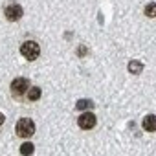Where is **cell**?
I'll return each mask as SVG.
<instances>
[{"label":"cell","mask_w":156,"mask_h":156,"mask_svg":"<svg viewBox=\"0 0 156 156\" xmlns=\"http://www.w3.org/2000/svg\"><path fill=\"white\" fill-rule=\"evenodd\" d=\"M41 98H42V88L37 87V85H31V87L28 88L26 96H24V103H35V101H39Z\"/></svg>","instance_id":"cell-6"},{"label":"cell","mask_w":156,"mask_h":156,"mask_svg":"<svg viewBox=\"0 0 156 156\" xmlns=\"http://www.w3.org/2000/svg\"><path fill=\"white\" fill-rule=\"evenodd\" d=\"M92 107H94V103L90 99H79V101L75 103V108L77 110H90Z\"/></svg>","instance_id":"cell-9"},{"label":"cell","mask_w":156,"mask_h":156,"mask_svg":"<svg viewBox=\"0 0 156 156\" xmlns=\"http://www.w3.org/2000/svg\"><path fill=\"white\" fill-rule=\"evenodd\" d=\"M33 151H35V145H33L31 141H24V143L20 145V154H24V156L33 154Z\"/></svg>","instance_id":"cell-10"},{"label":"cell","mask_w":156,"mask_h":156,"mask_svg":"<svg viewBox=\"0 0 156 156\" xmlns=\"http://www.w3.org/2000/svg\"><path fill=\"white\" fill-rule=\"evenodd\" d=\"M4 17L8 22H19L24 17V9L20 4H8L4 8Z\"/></svg>","instance_id":"cell-5"},{"label":"cell","mask_w":156,"mask_h":156,"mask_svg":"<svg viewBox=\"0 0 156 156\" xmlns=\"http://www.w3.org/2000/svg\"><path fill=\"white\" fill-rule=\"evenodd\" d=\"M154 11H156V4H154V2H151V4L145 8V15H147V17H151V19H154Z\"/></svg>","instance_id":"cell-11"},{"label":"cell","mask_w":156,"mask_h":156,"mask_svg":"<svg viewBox=\"0 0 156 156\" xmlns=\"http://www.w3.org/2000/svg\"><path fill=\"white\" fill-rule=\"evenodd\" d=\"M141 127H143V130H147V132H154V130H156V116H154V114H147V116L143 118V121H141Z\"/></svg>","instance_id":"cell-7"},{"label":"cell","mask_w":156,"mask_h":156,"mask_svg":"<svg viewBox=\"0 0 156 156\" xmlns=\"http://www.w3.org/2000/svg\"><path fill=\"white\" fill-rule=\"evenodd\" d=\"M141 70H143V64H141L140 61H130V62H129V72H130V73L138 75V73H141Z\"/></svg>","instance_id":"cell-8"},{"label":"cell","mask_w":156,"mask_h":156,"mask_svg":"<svg viewBox=\"0 0 156 156\" xmlns=\"http://www.w3.org/2000/svg\"><path fill=\"white\" fill-rule=\"evenodd\" d=\"M15 134L19 138H24V140L31 138L35 134V121L31 118H20L15 123Z\"/></svg>","instance_id":"cell-3"},{"label":"cell","mask_w":156,"mask_h":156,"mask_svg":"<svg viewBox=\"0 0 156 156\" xmlns=\"http://www.w3.org/2000/svg\"><path fill=\"white\" fill-rule=\"evenodd\" d=\"M20 55L26 61H37L41 57V44L35 39H26L20 42Z\"/></svg>","instance_id":"cell-2"},{"label":"cell","mask_w":156,"mask_h":156,"mask_svg":"<svg viewBox=\"0 0 156 156\" xmlns=\"http://www.w3.org/2000/svg\"><path fill=\"white\" fill-rule=\"evenodd\" d=\"M30 87H31V81L28 79V77H17V79H13L9 83V94H11V98L15 101L24 103V96H26Z\"/></svg>","instance_id":"cell-1"},{"label":"cell","mask_w":156,"mask_h":156,"mask_svg":"<svg viewBox=\"0 0 156 156\" xmlns=\"http://www.w3.org/2000/svg\"><path fill=\"white\" fill-rule=\"evenodd\" d=\"M4 123H6V116H4V114H2V112H0V127H2V125H4Z\"/></svg>","instance_id":"cell-12"},{"label":"cell","mask_w":156,"mask_h":156,"mask_svg":"<svg viewBox=\"0 0 156 156\" xmlns=\"http://www.w3.org/2000/svg\"><path fill=\"white\" fill-rule=\"evenodd\" d=\"M77 125H79L81 130H92L98 125V118H96L94 112L85 110L83 114H79V118H77Z\"/></svg>","instance_id":"cell-4"}]
</instances>
